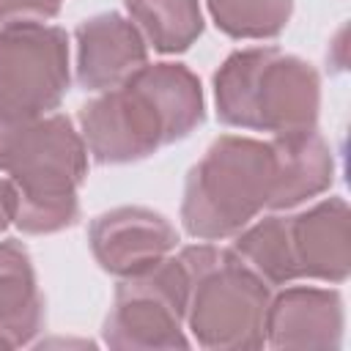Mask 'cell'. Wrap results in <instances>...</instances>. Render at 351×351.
<instances>
[{
  "label": "cell",
  "instance_id": "obj_9",
  "mask_svg": "<svg viewBox=\"0 0 351 351\" xmlns=\"http://www.w3.org/2000/svg\"><path fill=\"white\" fill-rule=\"evenodd\" d=\"M296 280L343 282L351 271V211L343 197H326L288 217Z\"/></svg>",
  "mask_w": 351,
  "mask_h": 351
},
{
  "label": "cell",
  "instance_id": "obj_19",
  "mask_svg": "<svg viewBox=\"0 0 351 351\" xmlns=\"http://www.w3.org/2000/svg\"><path fill=\"white\" fill-rule=\"evenodd\" d=\"M0 348H5V346H3V343H0Z\"/></svg>",
  "mask_w": 351,
  "mask_h": 351
},
{
  "label": "cell",
  "instance_id": "obj_17",
  "mask_svg": "<svg viewBox=\"0 0 351 351\" xmlns=\"http://www.w3.org/2000/svg\"><path fill=\"white\" fill-rule=\"evenodd\" d=\"M63 0H0V25L47 22L60 11Z\"/></svg>",
  "mask_w": 351,
  "mask_h": 351
},
{
  "label": "cell",
  "instance_id": "obj_15",
  "mask_svg": "<svg viewBox=\"0 0 351 351\" xmlns=\"http://www.w3.org/2000/svg\"><path fill=\"white\" fill-rule=\"evenodd\" d=\"M230 252L252 269L269 288L288 285L296 280L293 255H291V239H288V214H271L250 222L244 230L236 233V241Z\"/></svg>",
  "mask_w": 351,
  "mask_h": 351
},
{
  "label": "cell",
  "instance_id": "obj_18",
  "mask_svg": "<svg viewBox=\"0 0 351 351\" xmlns=\"http://www.w3.org/2000/svg\"><path fill=\"white\" fill-rule=\"evenodd\" d=\"M16 217V189L8 178H0V230H5Z\"/></svg>",
  "mask_w": 351,
  "mask_h": 351
},
{
  "label": "cell",
  "instance_id": "obj_7",
  "mask_svg": "<svg viewBox=\"0 0 351 351\" xmlns=\"http://www.w3.org/2000/svg\"><path fill=\"white\" fill-rule=\"evenodd\" d=\"M69 36L44 22L0 25V121H33L69 90Z\"/></svg>",
  "mask_w": 351,
  "mask_h": 351
},
{
  "label": "cell",
  "instance_id": "obj_3",
  "mask_svg": "<svg viewBox=\"0 0 351 351\" xmlns=\"http://www.w3.org/2000/svg\"><path fill=\"white\" fill-rule=\"evenodd\" d=\"M217 118L236 129L288 134L313 129L321 107L318 71L277 47L236 49L214 74Z\"/></svg>",
  "mask_w": 351,
  "mask_h": 351
},
{
  "label": "cell",
  "instance_id": "obj_10",
  "mask_svg": "<svg viewBox=\"0 0 351 351\" xmlns=\"http://www.w3.org/2000/svg\"><path fill=\"white\" fill-rule=\"evenodd\" d=\"M77 82L85 90H110L134 74L145 58V38L121 14H96L77 25Z\"/></svg>",
  "mask_w": 351,
  "mask_h": 351
},
{
  "label": "cell",
  "instance_id": "obj_13",
  "mask_svg": "<svg viewBox=\"0 0 351 351\" xmlns=\"http://www.w3.org/2000/svg\"><path fill=\"white\" fill-rule=\"evenodd\" d=\"M44 329V296L27 250L0 241V343L5 348L27 346Z\"/></svg>",
  "mask_w": 351,
  "mask_h": 351
},
{
  "label": "cell",
  "instance_id": "obj_8",
  "mask_svg": "<svg viewBox=\"0 0 351 351\" xmlns=\"http://www.w3.org/2000/svg\"><path fill=\"white\" fill-rule=\"evenodd\" d=\"M88 241L96 263L104 271L132 277L167 258L178 244V233L162 214L151 208L121 206L99 214L90 222Z\"/></svg>",
  "mask_w": 351,
  "mask_h": 351
},
{
  "label": "cell",
  "instance_id": "obj_2",
  "mask_svg": "<svg viewBox=\"0 0 351 351\" xmlns=\"http://www.w3.org/2000/svg\"><path fill=\"white\" fill-rule=\"evenodd\" d=\"M0 170L16 189L14 222L22 233H55L80 219L88 148L63 112L0 121Z\"/></svg>",
  "mask_w": 351,
  "mask_h": 351
},
{
  "label": "cell",
  "instance_id": "obj_4",
  "mask_svg": "<svg viewBox=\"0 0 351 351\" xmlns=\"http://www.w3.org/2000/svg\"><path fill=\"white\" fill-rule=\"evenodd\" d=\"M274 148L269 140L217 137L189 170L181 219L189 236L217 241L244 230L274 195Z\"/></svg>",
  "mask_w": 351,
  "mask_h": 351
},
{
  "label": "cell",
  "instance_id": "obj_6",
  "mask_svg": "<svg viewBox=\"0 0 351 351\" xmlns=\"http://www.w3.org/2000/svg\"><path fill=\"white\" fill-rule=\"evenodd\" d=\"M189 291L192 271L181 252L162 258L140 274L123 277L104 321V343L123 351L186 348L184 318Z\"/></svg>",
  "mask_w": 351,
  "mask_h": 351
},
{
  "label": "cell",
  "instance_id": "obj_12",
  "mask_svg": "<svg viewBox=\"0 0 351 351\" xmlns=\"http://www.w3.org/2000/svg\"><path fill=\"white\" fill-rule=\"evenodd\" d=\"M269 143L274 148V170H277L269 208L288 211L329 189L335 178L332 151L326 140L315 132V126L288 134H271Z\"/></svg>",
  "mask_w": 351,
  "mask_h": 351
},
{
  "label": "cell",
  "instance_id": "obj_11",
  "mask_svg": "<svg viewBox=\"0 0 351 351\" xmlns=\"http://www.w3.org/2000/svg\"><path fill=\"white\" fill-rule=\"evenodd\" d=\"M340 340H343V299L337 291L293 285L269 302L266 346L337 348Z\"/></svg>",
  "mask_w": 351,
  "mask_h": 351
},
{
  "label": "cell",
  "instance_id": "obj_1",
  "mask_svg": "<svg viewBox=\"0 0 351 351\" xmlns=\"http://www.w3.org/2000/svg\"><path fill=\"white\" fill-rule=\"evenodd\" d=\"M203 118V88L186 66L143 63L80 110V134L99 165H126L184 140Z\"/></svg>",
  "mask_w": 351,
  "mask_h": 351
},
{
  "label": "cell",
  "instance_id": "obj_16",
  "mask_svg": "<svg viewBox=\"0 0 351 351\" xmlns=\"http://www.w3.org/2000/svg\"><path fill=\"white\" fill-rule=\"evenodd\" d=\"M214 25L230 38H274L285 30L293 0H206Z\"/></svg>",
  "mask_w": 351,
  "mask_h": 351
},
{
  "label": "cell",
  "instance_id": "obj_5",
  "mask_svg": "<svg viewBox=\"0 0 351 351\" xmlns=\"http://www.w3.org/2000/svg\"><path fill=\"white\" fill-rule=\"evenodd\" d=\"M192 271L186 321L203 348L266 346L269 285L230 250L192 244L181 250Z\"/></svg>",
  "mask_w": 351,
  "mask_h": 351
},
{
  "label": "cell",
  "instance_id": "obj_14",
  "mask_svg": "<svg viewBox=\"0 0 351 351\" xmlns=\"http://www.w3.org/2000/svg\"><path fill=\"white\" fill-rule=\"evenodd\" d=\"M129 22L165 55L189 49L203 33L200 0H126Z\"/></svg>",
  "mask_w": 351,
  "mask_h": 351
}]
</instances>
